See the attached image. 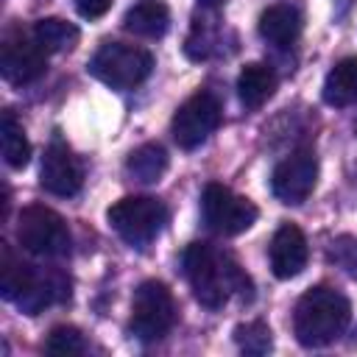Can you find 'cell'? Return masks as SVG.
Here are the masks:
<instances>
[{"label": "cell", "instance_id": "6da1fadb", "mask_svg": "<svg viewBox=\"0 0 357 357\" xmlns=\"http://www.w3.org/2000/svg\"><path fill=\"white\" fill-rule=\"evenodd\" d=\"M181 265L195 298L209 310H220L231 296H240L243 301H251L254 296L251 279L237 259L209 243H190Z\"/></svg>", "mask_w": 357, "mask_h": 357}, {"label": "cell", "instance_id": "7a4b0ae2", "mask_svg": "<svg viewBox=\"0 0 357 357\" xmlns=\"http://www.w3.org/2000/svg\"><path fill=\"white\" fill-rule=\"evenodd\" d=\"M351 321V304L343 293H337L335 287L318 284L310 287L293 312V332L296 340L307 349H321L335 343L346 326Z\"/></svg>", "mask_w": 357, "mask_h": 357}, {"label": "cell", "instance_id": "3957f363", "mask_svg": "<svg viewBox=\"0 0 357 357\" xmlns=\"http://www.w3.org/2000/svg\"><path fill=\"white\" fill-rule=\"evenodd\" d=\"M86 70L106 86L112 89H134L139 86L151 70H153V56L145 47L126 45V42H103L95 56L89 59Z\"/></svg>", "mask_w": 357, "mask_h": 357}, {"label": "cell", "instance_id": "277c9868", "mask_svg": "<svg viewBox=\"0 0 357 357\" xmlns=\"http://www.w3.org/2000/svg\"><path fill=\"white\" fill-rule=\"evenodd\" d=\"M178 318V310H176V298L170 293V287L159 279H145L137 290H134V298H131V321H128V329L137 340L142 343H153V340H162L173 324Z\"/></svg>", "mask_w": 357, "mask_h": 357}, {"label": "cell", "instance_id": "5b68a950", "mask_svg": "<svg viewBox=\"0 0 357 357\" xmlns=\"http://www.w3.org/2000/svg\"><path fill=\"white\" fill-rule=\"evenodd\" d=\"M109 226L134 248H145L167 223V206L151 195H126L106 212Z\"/></svg>", "mask_w": 357, "mask_h": 357}, {"label": "cell", "instance_id": "8992f818", "mask_svg": "<svg viewBox=\"0 0 357 357\" xmlns=\"http://www.w3.org/2000/svg\"><path fill=\"white\" fill-rule=\"evenodd\" d=\"M17 240L28 254L36 257H64L70 251V229L64 218L42 204H31L17 218Z\"/></svg>", "mask_w": 357, "mask_h": 357}, {"label": "cell", "instance_id": "52a82bcc", "mask_svg": "<svg viewBox=\"0 0 357 357\" xmlns=\"http://www.w3.org/2000/svg\"><path fill=\"white\" fill-rule=\"evenodd\" d=\"M201 215H204V223L220 234V237H234V234H243L245 229L254 226L259 209L254 206V201H248L245 195H237L234 190L212 181L204 187V195H201Z\"/></svg>", "mask_w": 357, "mask_h": 357}, {"label": "cell", "instance_id": "ba28073f", "mask_svg": "<svg viewBox=\"0 0 357 357\" xmlns=\"http://www.w3.org/2000/svg\"><path fill=\"white\" fill-rule=\"evenodd\" d=\"M220 117H223L220 100L212 92H195L173 114V123H170L173 139L178 142V148L192 151L209 139V134L220 126Z\"/></svg>", "mask_w": 357, "mask_h": 357}, {"label": "cell", "instance_id": "9c48e42d", "mask_svg": "<svg viewBox=\"0 0 357 357\" xmlns=\"http://www.w3.org/2000/svg\"><path fill=\"white\" fill-rule=\"evenodd\" d=\"M318 181V159L310 148L293 151L290 156H284L271 176V190L282 204H304Z\"/></svg>", "mask_w": 357, "mask_h": 357}, {"label": "cell", "instance_id": "30bf717a", "mask_svg": "<svg viewBox=\"0 0 357 357\" xmlns=\"http://www.w3.org/2000/svg\"><path fill=\"white\" fill-rule=\"evenodd\" d=\"M47 70V50L31 36L25 33H6L3 47H0V73L8 84L22 86L36 81L39 75H45Z\"/></svg>", "mask_w": 357, "mask_h": 357}, {"label": "cell", "instance_id": "8fae6325", "mask_svg": "<svg viewBox=\"0 0 357 357\" xmlns=\"http://www.w3.org/2000/svg\"><path fill=\"white\" fill-rule=\"evenodd\" d=\"M39 184L42 190H47L50 195L59 198H73L78 195L81 184H84V170L81 162L75 159V153L61 142L53 139L42 156V167H39Z\"/></svg>", "mask_w": 357, "mask_h": 357}, {"label": "cell", "instance_id": "7c38bea8", "mask_svg": "<svg viewBox=\"0 0 357 357\" xmlns=\"http://www.w3.org/2000/svg\"><path fill=\"white\" fill-rule=\"evenodd\" d=\"M271 257V271L276 279H293L304 271L310 248H307V237L296 223H282L271 240L268 248Z\"/></svg>", "mask_w": 357, "mask_h": 357}, {"label": "cell", "instance_id": "4fadbf2b", "mask_svg": "<svg viewBox=\"0 0 357 357\" xmlns=\"http://www.w3.org/2000/svg\"><path fill=\"white\" fill-rule=\"evenodd\" d=\"M259 36L276 47H290L301 36V14L290 3H273L259 14Z\"/></svg>", "mask_w": 357, "mask_h": 357}, {"label": "cell", "instance_id": "5bb4252c", "mask_svg": "<svg viewBox=\"0 0 357 357\" xmlns=\"http://www.w3.org/2000/svg\"><path fill=\"white\" fill-rule=\"evenodd\" d=\"M36 276H39V271H36L33 265L22 262V259L11 251L8 243L0 245V293H3L6 301L20 304V301L31 293Z\"/></svg>", "mask_w": 357, "mask_h": 357}, {"label": "cell", "instance_id": "9a60e30c", "mask_svg": "<svg viewBox=\"0 0 357 357\" xmlns=\"http://www.w3.org/2000/svg\"><path fill=\"white\" fill-rule=\"evenodd\" d=\"M123 28L142 39H159L170 28V11L162 0H139L126 11Z\"/></svg>", "mask_w": 357, "mask_h": 357}, {"label": "cell", "instance_id": "2e32d148", "mask_svg": "<svg viewBox=\"0 0 357 357\" xmlns=\"http://www.w3.org/2000/svg\"><path fill=\"white\" fill-rule=\"evenodd\" d=\"M276 92V73L262 64V61H251L240 70L237 75V98L245 109H259L265 106Z\"/></svg>", "mask_w": 357, "mask_h": 357}, {"label": "cell", "instance_id": "e0dca14e", "mask_svg": "<svg viewBox=\"0 0 357 357\" xmlns=\"http://www.w3.org/2000/svg\"><path fill=\"white\" fill-rule=\"evenodd\" d=\"M324 100L329 106L357 103V56L337 61L324 78Z\"/></svg>", "mask_w": 357, "mask_h": 357}, {"label": "cell", "instance_id": "ac0fdd59", "mask_svg": "<svg viewBox=\"0 0 357 357\" xmlns=\"http://www.w3.org/2000/svg\"><path fill=\"white\" fill-rule=\"evenodd\" d=\"M165 170H167V153L159 142L139 145L137 151H131L126 162V173L139 184H156Z\"/></svg>", "mask_w": 357, "mask_h": 357}, {"label": "cell", "instance_id": "d6986e66", "mask_svg": "<svg viewBox=\"0 0 357 357\" xmlns=\"http://www.w3.org/2000/svg\"><path fill=\"white\" fill-rule=\"evenodd\" d=\"M33 39L47 50V53H67L78 45L81 39V31L67 22V20H59V17H45V20H36L33 22Z\"/></svg>", "mask_w": 357, "mask_h": 357}, {"label": "cell", "instance_id": "ffe728a7", "mask_svg": "<svg viewBox=\"0 0 357 357\" xmlns=\"http://www.w3.org/2000/svg\"><path fill=\"white\" fill-rule=\"evenodd\" d=\"M0 137H3V156L8 167H25L31 162V142L22 131V123L14 117V112H3L0 123Z\"/></svg>", "mask_w": 357, "mask_h": 357}, {"label": "cell", "instance_id": "44dd1931", "mask_svg": "<svg viewBox=\"0 0 357 357\" xmlns=\"http://www.w3.org/2000/svg\"><path fill=\"white\" fill-rule=\"evenodd\" d=\"M234 340L243 351L248 354H265L271 351L273 346V337H271V326L265 321H248V324H240L234 329Z\"/></svg>", "mask_w": 357, "mask_h": 357}, {"label": "cell", "instance_id": "7402d4cb", "mask_svg": "<svg viewBox=\"0 0 357 357\" xmlns=\"http://www.w3.org/2000/svg\"><path fill=\"white\" fill-rule=\"evenodd\" d=\"M326 259L340 268L349 279H357V237L354 234H340L329 243L326 248Z\"/></svg>", "mask_w": 357, "mask_h": 357}, {"label": "cell", "instance_id": "603a6c76", "mask_svg": "<svg viewBox=\"0 0 357 357\" xmlns=\"http://www.w3.org/2000/svg\"><path fill=\"white\" fill-rule=\"evenodd\" d=\"M45 351L47 354H81L84 351V335L75 326H53L47 340H45Z\"/></svg>", "mask_w": 357, "mask_h": 357}, {"label": "cell", "instance_id": "cb8c5ba5", "mask_svg": "<svg viewBox=\"0 0 357 357\" xmlns=\"http://www.w3.org/2000/svg\"><path fill=\"white\" fill-rule=\"evenodd\" d=\"M75 8L84 20H98L112 8V0H75Z\"/></svg>", "mask_w": 357, "mask_h": 357}, {"label": "cell", "instance_id": "d4e9b609", "mask_svg": "<svg viewBox=\"0 0 357 357\" xmlns=\"http://www.w3.org/2000/svg\"><path fill=\"white\" fill-rule=\"evenodd\" d=\"M354 131H357V117H354Z\"/></svg>", "mask_w": 357, "mask_h": 357}]
</instances>
